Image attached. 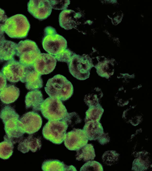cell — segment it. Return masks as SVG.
I'll return each instance as SVG.
<instances>
[{
  "label": "cell",
  "instance_id": "25",
  "mask_svg": "<svg viewBox=\"0 0 152 171\" xmlns=\"http://www.w3.org/2000/svg\"><path fill=\"white\" fill-rule=\"evenodd\" d=\"M104 111L100 104L96 106L89 107L86 113L85 122L91 121H99Z\"/></svg>",
  "mask_w": 152,
  "mask_h": 171
},
{
  "label": "cell",
  "instance_id": "17",
  "mask_svg": "<svg viewBox=\"0 0 152 171\" xmlns=\"http://www.w3.org/2000/svg\"><path fill=\"white\" fill-rule=\"evenodd\" d=\"M42 146L41 138L33 134L29 135L21 140L18 146V150L23 153L28 152L30 150L35 152L39 150Z\"/></svg>",
  "mask_w": 152,
  "mask_h": 171
},
{
  "label": "cell",
  "instance_id": "4",
  "mask_svg": "<svg viewBox=\"0 0 152 171\" xmlns=\"http://www.w3.org/2000/svg\"><path fill=\"white\" fill-rule=\"evenodd\" d=\"M69 72L76 79L84 80L89 77L90 71L93 66L91 59L87 55L74 53L67 64Z\"/></svg>",
  "mask_w": 152,
  "mask_h": 171
},
{
  "label": "cell",
  "instance_id": "27",
  "mask_svg": "<svg viewBox=\"0 0 152 171\" xmlns=\"http://www.w3.org/2000/svg\"><path fill=\"white\" fill-rule=\"evenodd\" d=\"M119 154L114 150L105 151L102 156L103 163L105 164L111 166L116 163L119 159Z\"/></svg>",
  "mask_w": 152,
  "mask_h": 171
},
{
  "label": "cell",
  "instance_id": "19",
  "mask_svg": "<svg viewBox=\"0 0 152 171\" xmlns=\"http://www.w3.org/2000/svg\"><path fill=\"white\" fill-rule=\"evenodd\" d=\"M85 123L83 130L88 140H97L104 132L102 125L99 121H91Z\"/></svg>",
  "mask_w": 152,
  "mask_h": 171
},
{
  "label": "cell",
  "instance_id": "11",
  "mask_svg": "<svg viewBox=\"0 0 152 171\" xmlns=\"http://www.w3.org/2000/svg\"><path fill=\"white\" fill-rule=\"evenodd\" d=\"M19 118H14L4 122L6 135L14 144L22 140L25 132Z\"/></svg>",
  "mask_w": 152,
  "mask_h": 171
},
{
  "label": "cell",
  "instance_id": "14",
  "mask_svg": "<svg viewBox=\"0 0 152 171\" xmlns=\"http://www.w3.org/2000/svg\"><path fill=\"white\" fill-rule=\"evenodd\" d=\"M21 82L25 83L26 88L29 90L38 89L43 86L41 75L35 70L33 65L26 66L24 77Z\"/></svg>",
  "mask_w": 152,
  "mask_h": 171
},
{
  "label": "cell",
  "instance_id": "26",
  "mask_svg": "<svg viewBox=\"0 0 152 171\" xmlns=\"http://www.w3.org/2000/svg\"><path fill=\"white\" fill-rule=\"evenodd\" d=\"M124 112L122 117L125 121L128 123H130L132 125L136 126L140 123L142 120V116L140 113H135V111L133 112H131L130 114L129 112L126 110Z\"/></svg>",
  "mask_w": 152,
  "mask_h": 171
},
{
  "label": "cell",
  "instance_id": "20",
  "mask_svg": "<svg viewBox=\"0 0 152 171\" xmlns=\"http://www.w3.org/2000/svg\"><path fill=\"white\" fill-rule=\"evenodd\" d=\"M19 89L14 85H7L0 92V99L4 103L9 104L14 102L18 98Z\"/></svg>",
  "mask_w": 152,
  "mask_h": 171
},
{
  "label": "cell",
  "instance_id": "32",
  "mask_svg": "<svg viewBox=\"0 0 152 171\" xmlns=\"http://www.w3.org/2000/svg\"><path fill=\"white\" fill-rule=\"evenodd\" d=\"M84 101L89 107L96 106L99 104V99L95 94L86 95Z\"/></svg>",
  "mask_w": 152,
  "mask_h": 171
},
{
  "label": "cell",
  "instance_id": "12",
  "mask_svg": "<svg viewBox=\"0 0 152 171\" xmlns=\"http://www.w3.org/2000/svg\"><path fill=\"white\" fill-rule=\"evenodd\" d=\"M57 60L54 56L49 53H40L33 64L35 70L41 75L52 72L56 66Z\"/></svg>",
  "mask_w": 152,
  "mask_h": 171
},
{
  "label": "cell",
  "instance_id": "1",
  "mask_svg": "<svg viewBox=\"0 0 152 171\" xmlns=\"http://www.w3.org/2000/svg\"><path fill=\"white\" fill-rule=\"evenodd\" d=\"M45 89L50 97L56 98L61 101H65L70 98L73 94L74 90L72 83L65 77L60 74L49 79Z\"/></svg>",
  "mask_w": 152,
  "mask_h": 171
},
{
  "label": "cell",
  "instance_id": "8",
  "mask_svg": "<svg viewBox=\"0 0 152 171\" xmlns=\"http://www.w3.org/2000/svg\"><path fill=\"white\" fill-rule=\"evenodd\" d=\"M26 66L14 58L8 61L3 66L1 72L10 82L15 83L23 79Z\"/></svg>",
  "mask_w": 152,
  "mask_h": 171
},
{
  "label": "cell",
  "instance_id": "13",
  "mask_svg": "<svg viewBox=\"0 0 152 171\" xmlns=\"http://www.w3.org/2000/svg\"><path fill=\"white\" fill-rule=\"evenodd\" d=\"M25 133L33 134L39 130L42 125L41 116L34 111L28 112L20 118Z\"/></svg>",
  "mask_w": 152,
  "mask_h": 171
},
{
  "label": "cell",
  "instance_id": "9",
  "mask_svg": "<svg viewBox=\"0 0 152 171\" xmlns=\"http://www.w3.org/2000/svg\"><path fill=\"white\" fill-rule=\"evenodd\" d=\"M28 11L40 20L47 19L51 14L52 7L50 0H31L27 4Z\"/></svg>",
  "mask_w": 152,
  "mask_h": 171
},
{
  "label": "cell",
  "instance_id": "18",
  "mask_svg": "<svg viewBox=\"0 0 152 171\" xmlns=\"http://www.w3.org/2000/svg\"><path fill=\"white\" fill-rule=\"evenodd\" d=\"M44 101L41 91L36 89L28 92L25 99L26 109H31L34 111H40L41 106Z\"/></svg>",
  "mask_w": 152,
  "mask_h": 171
},
{
  "label": "cell",
  "instance_id": "3",
  "mask_svg": "<svg viewBox=\"0 0 152 171\" xmlns=\"http://www.w3.org/2000/svg\"><path fill=\"white\" fill-rule=\"evenodd\" d=\"M44 32L42 46L44 50L48 53L55 56L67 48L66 40L58 34L54 28L48 26L45 28Z\"/></svg>",
  "mask_w": 152,
  "mask_h": 171
},
{
  "label": "cell",
  "instance_id": "21",
  "mask_svg": "<svg viewBox=\"0 0 152 171\" xmlns=\"http://www.w3.org/2000/svg\"><path fill=\"white\" fill-rule=\"evenodd\" d=\"M147 152H142L137 154V157L133 161L132 170L136 171L147 170L151 165L150 158Z\"/></svg>",
  "mask_w": 152,
  "mask_h": 171
},
{
  "label": "cell",
  "instance_id": "2",
  "mask_svg": "<svg viewBox=\"0 0 152 171\" xmlns=\"http://www.w3.org/2000/svg\"><path fill=\"white\" fill-rule=\"evenodd\" d=\"M30 27L26 17L22 14H17L7 18L4 26V31L11 38L21 39L27 36Z\"/></svg>",
  "mask_w": 152,
  "mask_h": 171
},
{
  "label": "cell",
  "instance_id": "16",
  "mask_svg": "<svg viewBox=\"0 0 152 171\" xmlns=\"http://www.w3.org/2000/svg\"><path fill=\"white\" fill-rule=\"evenodd\" d=\"M17 45L15 42L6 39L4 35H0V62L14 58Z\"/></svg>",
  "mask_w": 152,
  "mask_h": 171
},
{
  "label": "cell",
  "instance_id": "28",
  "mask_svg": "<svg viewBox=\"0 0 152 171\" xmlns=\"http://www.w3.org/2000/svg\"><path fill=\"white\" fill-rule=\"evenodd\" d=\"M68 126H73L81 122V119L75 112L67 113L64 118L62 119Z\"/></svg>",
  "mask_w": 152,
  "mask_h": 171
},
{
  "label": "cell",
  "instance_id": "31",
  "mask_svg": "<svg viewBox=\"0 0 152 171\" xmlns=\"http://www.w3.org/2000/svg\"><path fill=\"white\" fill-rule=\"evenodd\" d=\"M52 9L56 10H65L70 4V0H50Z\"/></svg>",
  "mask_w": 152,
  "mask_h": 171
},
{
  "label": "cell",
  "instance_id": "6",
  "mask_svg": "<svg viewBox=\"0 0 152 171\" xmlns=\"http://www.w3.org/2000/svg\"><path fill=\"white\" fill-rule=\"evenodd\" d=\"M68 125L62 120H49L43 126L42 134L45 138L56 144L64 141Z\"/></svg>",
  "mask_w": 152,
  "mask_h": 171
},
{
  "label": "cell",
  "instance_id": "22",
  "mask_svg": "<svg viewBox=\"0 0 152 171\" xmlns=\"http://www.w3.org/2000/svg\"><path fill=\"white\" fill-rule=\"evenodd\" d=\"M42 169L44 171H71L72 167V165L67 166L59 160L50 159L45 160L43 162Z\"/></svg>",
  "mask_w": 152,
  "mask_h": 171
},
{
  "label": "cell",
  "instance_id": "23",
  "mask_svg": "<svg viewBox=\"0 0 152 171\" xmlns=\"http://www.w3.org/2000/svg\"><path fill=\"white\" fill-rule=\"evenodd\" d=\"M76 151V160L87 162L93 160L95 156L93 146L91 144H87Z\"/></svg>",
  "mask_w": 152,
  "mask_h": 171
},
{
  "label": "cell",
  "instance_id": "30",
  "mask_svg": "<svg viewBox=\"0 0 152 171\" xmlns=\"http://www.w3.org/2000/svg\"><path fill=\"white\" fill-rule=\"evenodd\" d=\"M74 53L69 49L66 48L54 57L58 61L65 62L68 64Z\"/></svg>",
  "mask_w": 152,
  "mask_h": 171
},
{
  "label": "cell",
  "instance_id": "7",
  "mask_svg": "<svg viewBox=\"0 0 152 171\" xmlns=\"http://www.w3.org/2000/svg\"><path fill=\"white\" fill-rule=\"evenodd\" d=\"M40 111L43 116L49 121L61 120L67 113L61 101L50 97L44 100Z\"/></svg>",
  "mask_w": 152,
  "mask_h": 171
},
{
  "label": "cell",
  "instance_id": "5",
  "mask_svg": "<svg viewBox=\"0 0 152 171\" xmlns=\"http://www.w3.org/2000/svg\"><path fill=\"white\" fill-rule=\"evenodd\" d=\"M40 53L37 44L32 40H21L17 44L16 55L19 58V61L25 66L33 65Z\"/></svg>",
  "mask_w": 152,
  "mask_h": 171
},
{
  "label": "cell",
  "instance_id": "29",
  "mask_svg": "<svg viewBox=\"0 0 152 171\" xmlns=\"http://www.w3.org/2000/svg\"><path fill=\"white\" fill-rule=\"evenodd\" d=\"M80 171H103V169L102 165L99 162L92 160L87 162L81 167Z\"/></svg>",
  "mask_w": 152,
  "mask_h": 171
},
{
  "label": "cell",
  "instance_id": "24",
  "mask_svg": "<svg viewBox=\"0 0 152 171\" xmlns=\"http://www.w3.org/2000/svg\"><path fill=\"white\" fill-rule=\"evenodd\" d=\"M4 141L0 142V158L7 159L12 156L14 148V144L6 135L4 137Z\"/></svg>",
  "mask_w": 152,
  "mask_h": 171
},
{
  "label": "cell",
  "instance_id": "10",
  "mask_svg": "<svg viewBox=\"0 0 152 171\" xmlns=\"http://www.w3.org/2000/svg\"><path fill=\"white\" fill-rule=\"evenodd\" d=\"M88 140L83 129L74 128L66 133L64 144L68 150L76 151L87 144Z\"/></svg>",
  "mask_w": 152,
  "mask_h": 171
},
{
  "label": "cell",
  "instance_id": "35",
  "mask_svg": "<svg viewBox=\"0 0 152 171\" xmlns=\"http://www.w3.org/2000/svg\"><path fill=\"white\" fill-rule=\"evenodd\" d=\"M6 79L1 72H0V91L4 88L6 85Z\"/></svg>",
  "mask_w": 152,
  "mask_h": 171
},
{
  "label": "cell",
  "instance_id": "34",
  "mask_svg": "<svg viewBox=\"0 0 152 171\" xmlns=\"http://www.w3.org/2000/svg\"><path fill=\"white\" fill-rule=\"evenodd\" d=\"M97 140L100 144L103 145L110 142V138L108 133L104 132Z\"/></svg>",
  "mask_w": 152,
  "mask_h": 171
},
{
  "label": "cell",
  "instance_id": "15",
  "mask_svg": "<svg viewBox=\"0 0 152 171\" xmlns=\"http://www.w3.org/2000/svg\"><path fill=\"white\" fill-rule=\"evenodd\" d=\"M81 16L80 12H76L72 10H63L59 16V25L65 29H71L76 26L77 21Z\"/></svg>",
  "mask_w": 152,
  "mask_h": 171
},
{
  "label": "cell",
  "instance_id": "33",
  "mask_svg": "<svg viewBox=\"0 0 152 171\" xmlns=\"http://www.w3.org/2000/svg\"><path fill=\"white\" fill-rule=\"evenodd\" d=\"M4 11L0 8V34L4 35V27L5 23L7 19Z\"/></svg>",
  "mask_w": 152,
  "mask_h": 171
}]
</instances>
